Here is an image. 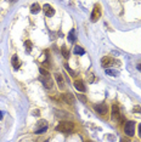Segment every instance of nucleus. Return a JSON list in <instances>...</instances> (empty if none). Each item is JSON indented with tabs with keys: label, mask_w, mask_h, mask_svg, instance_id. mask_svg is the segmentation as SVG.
I'll return each instance as SVG.
<instances>
[{
	"label": "nucleus",
	"mask_w": 141,
	"mask_h": 142,
	"mask_svg": "<svg viewBox=\"0 0 141 142\" xmlns=\"http://www.w3.org/2000/svg\"><path fill=\"white\" fill-rule=\"evenodd\" d=\"M38 125L43 129V128H48V121L46 120H40V121H38Z\"/></svg>",
	"instance_id": "obj_19"
},
{
	"label": "nucleus",
	"mask_w": 141,
	"mask_h": 142,
	"mask_svg": "<svg viewBox=\"0 0 141 142\" xmlns=\"http://www.w3.org/2000/svg\"><path fill=\"white\" fill-rule=\"evenodd\" d=\"M12 66L15 67V69H18V68H20V62H18L17 55H13V56H12Z\"/></svg>",
	"instance_id": "obj_13"
},
{
	"label": "nucleus",
	"mask_w": 141,
	"mask_h": 142,
	"mask_svg": "<svg viewBox=\"0 0 141 142\" xmlns=\"http://www.w3.org/2000/svg\"><path fill=\"white\" fill-rule=\"evenodd\" d=\"M73 52H74L76 55H84L85 54V50L83 49L81 46L77 45V46H74V49H73Z\"/></svg>",
	"instance_id": "obj_11"
},
{
	"label": "nucleus",
	"mask_w": 141,
	"mask_h": 142,
	"mask_svg": "<svg viewBox=\"0 0 141 142\" xmlns=\"http://www.w3.org/2000/svg\"><path fill=\"white\" fill-rule=\"evenodd\" d=\"M78 98L83 103H87V97H85L84 95H80V93H79V95H78Z\"/></svg>",
	"instance_id": "obj_21"
},
{
	"label": "nucleus",
	"mask_w": 141,
	"mask_h": 142,
	"mask_svg": "<svg viewBox=\"0 0 141 142\" xmlns=\"http://www.w3.org/2000/svg\"><path fill=\"white\" fill-rule=\"evenodd\" d=\"M106 74H108V75H113V76H118V72L113 71V69H106Z\"/></svg>",
	"instance_id": "obj_17"
},
{
	"label": "nucleus",
	"mask_w": 141,
	"mask_h": 142,
	"mask_svg": "<svg viewBox=\"0 0 141 142\" xmlns=\"http://www.w3.org/2000/svg\"><path fill=\"white\" fill-rule=\"evenodd\" d=\"M73 128H74L73 123L63 120V121L59 123V125L56 126V131H60V132H63V134H68V132H70L73 130Z\"/></svg>",
	"instance_id": "obj_1"
},
{
	"label": "nucleus",
	"mask_w": 141,
	"mask_h": 142,
	"mask_svg": "<svg viewBox=\"0 0 141 142\" xmlns=\"http://www.w3.org/2000/svg\"><path fill=\"white\" fill-rule=\"evenodd\" d=\"M94 109L97 112L98 114H107V112H108V107H107V104L105 103H101V104H95L94 106Z\"/></svg>",
	"instance_id": "obj_4"
},
{
	"label": "nucleus",
	"mask_w": 141,
	"mask_h": 142,
	"mask_svg": "<svg viewBox=\"0 0 141 142\" xmlns=\"http://www.w3.org/2000/svg\"><path fill=\"white\" fill-rule=\"evenodd\" d=\"M3 115H4V114H3V112H0V119L3 118Z\"/></svg>",
	"instance_id": "obj_27"
},
{
	"label": "nucleus",
	"mask_w": 141,
	"mask_h": 142,
	"mask_svg": "<svg viewBox=\"0 0 141 142\" xmlns=\"http://www.w3.org/2000/svg\"><path fill=\"white\" fill-rule=\"evenodd\" d=\"M139 135L141 136V124H139Z\"/></svg>",
	"instance_id": "obj_25"
},
{
	"label": "nucleus",
	"mask_w": 141,
	"mask_h": 142,
	"mask_svg": "<svg viewBox=\"0 0 141 142\" xmlns=\"http://www.w3.org/2000/svg\"><path fill=\"white\" fill-rule=\"evenodd\" d=\"M39 80L41 82V84H43L46 89H52V86H54V80H52V78H51L50 75H48V76L41 75L40 78H39Z\"/></svg>",
	"instance_id": "obj_3"
},
{
	"label": "nucleus",
	"mask_w": 141,
	"mask_h": 142,
	"mask_svg": "<svg viewBox=\"0 0 141 142\" xmlns=\"http://www.w3.org/2000/svg\"><path fill=\"white\" fill-rule=\"evenodd\" d=\"M113 63H114V60L112 57H109V56H105L102 60H101V65H102V67H105L106 69H107L108 67H111Z\"/></svg>",
	"instance_id": "obj_6"
},
{
	"label": "nucleus",
	"mask_w": 141,
	"mask_h": 142,
	"mask_svg": "<svg viewBox=\"0 0 141 142\" xmlns=\"http://www.w3.org/2000/svg\"><path fill=\"white\" fill-rule=\"evenodd\" d=\"M24 48H26V50L29 52V51L32 50V41H31V40H26V41H24Z\"/></svg>",
	"instance_id": "obj_16"
},
{
	"label": "nucleus",
	"mask_w": 141,
	"mask_h": 142,
	"mask_svg": "<svg viewBox=\"0 0 141 142\" xmlns=\"http://www.w3.org/2000/svg\"><path fill=\"white\" fill-rule=\"evenodd\" d=\"M111 115H112V119H118V118H120V112H119V107H118V104H112Z\"/></svg>",
	"instance_id": "obj_7"
},
{
	"label": "nucleus",
	"mask_w": 141,
	"mask_h": 142,
	"mask_svg": "<svg viewBox=\"0 0 141 142\" xmlns=\"http://www.w3.org/2000/svg\"><path fill=\"white\" fill-rule=\"evenodd\" d=\"M65 67H66V69L68 71V73H69L70 75H73V76H74V72H73V71H72V69L69 68V66H68V65H65Z\"/></svg>",
	"instance_id": "obj_23"
},
{
	"label": "nucleus",
	"mask_w": 141,
	"mask_h": 142,
	"mask_svg": "<svg viewBox=\"0 0 141 142\" xmlns=\"http://www.w3.org/2000/svg\"><path fill=\"white\" fill-rule=\"evenodd\" d=\"M74 87H76L79 92H85V90H87V87L84 85L83 80H79V79H77L76 82H74Z\"/></svg>",
	"instance_id": "obj_9"
},
{
	"label": "nucleus",
	"mask_w": 141,
	"mask_h": 142,
	"mask_svg": "<svg viewBox=\"0 0 141 142\" xmlns=\"http://www.w3.org/2000/svg\"><path fill=\"white\" fill-rule=\"evenodd\" d=\"M45 13H46V16H48V17H51V16H54V15H55V10L52 9V7H50V9L46 11Z\"/></svg>",
	"instance_id": "obj_20"
},
{
	"label": "nucleus",
	"mask_w": 141,
	"mask_h": 142,
	"mask_svg": "<svg viewBox=\"0 0 141 142\" xmlns=\"http://www.w3.org/2000/svg\"><path fill=\"white\" fill-rule=\"evenodd\" d=\"M61 52H62V55H63V57H65L66 60L69 58V51H68V49H67L66 46H62V48H61Z\"/></svg>",
	"instance_id": "obj_15"
},
{
	"label": "nucleus",
	"mask_w": 141,
	"mask_h": 142,
	"mask_svg": "<svg viewBox=\"0 0 141 142\" xmlns=\"http://www.w3.org/2000/svg\"><path fill=\"white\" fill-rule=\"evenodd\" d=\"M41 10V7L39 6V4H33L32 7H31V12H32L33 15H35V13H38L39 11Z\"/></svg>",
	"instance_id": "obj_12"
},
{
	"label": "nucleus",
	"mask_w": 141,
	"mask_h": 142,
	"mask_svg": "<svg viewBox=\"0 0 141 142\" xmlns=\"http://www.w3.org/2000/svg\"><path fill=\"white\" fill-rule=\"evenodd\" d=\"M68 40L70 43H74L76 41V30L74 29H70L69 34H68Z\"/></svg>",
	"instance_id": "obj_14"
},
{
	"label": "nucleus",
	"mask_w": 141,
	"mask_h": 142,
	"mask_svg": "<svg viewBox=\"0 0 141 142\" xmlns=\"http://www.w3.org/2000/svg\"><path fill=\"white\" fill-rule=\"evenodd\" d=\"M101 7L96 4V5L94 6V10H92V13H91V21L92 22H96L100 18V16H101V10H100Z\"/></svg>",
	"instance_id": "obj_5"
},
{
	"label": "nucleus",
	"mask_w": 141,
	"mask_h": 142,
	"mask_svg": "<svg viewBox=\"0 0 141 142\" xmlns=\"http://www.w3.org/2000/svg\"><path fill=\"white\" fill-rule=\"evenodd\" d=\"M137 69H139V71L141 72V63H140V65H139V66H137Z\"/></svg>",
	"instance_id": "obj_26"
},
{
	"label": "nucleus",
	"mask_w": 141,
	"mask_h": 142,
	"mask_svg": "<svg viewBox=\"0 0 141 142\" xmlns=\"http://www.w3.org/2000/svg\"><path fill=\"white\" fill-rule=\"evenodd\" d=\"M133 112H134V113H141V107H139V106H135V107L133 108Z\"/></svg>",
	"instance_id": "obj_22"
},
{
	"label": "nucleus",
	"mask_w": 141,
	"mask_h": 142,
	"mask_svg": "<svg viewBox=\"0 0 141 142\" xmlns=\"http://www.w3.org/2000/svg\"><path fill=\"white\" fill-rule=\"evenodd\" d=\"M55 79H56L57 85H59L60 89H65V79H63V76L60 75V74H55Z\"/></svg>",
	"instance_id": "obj_10"
},
{
	"label": "nucleus",
	"mask_w": 141,
	"mask_h": 142,
	"mask_svg": "<svg viewBox=\"0 0 141 142\" xmlns=\"http://www.w3.org/2000/svg\"><path fill=\"white\" fill-rule=\"evenodd\" d=\"M124 132L125 135H128V137L134 136V134H135V123L134 121H126L124 125Z\"/></svg>",
	"instance_id": "obj_2"
},
{
	"label": "nucleus",
	"mask_w": 141,
	"mask_h": 142,
	"mask_svg": "<svg viewBox=\"0 0 141 142\" xmlns=\"http://www.w3.org/2000/svg\"><path fill=\"white\" fill-rule=\"evenodd\" d=\"M120 142H130V140H129V137H123V138H120Z\"/></svg>",
	"instance_id": "obj_24"
},
{
	"label": "nucleus",
	"mask_w": 141,
	"mask_h": 142,
	"mask_svg": "<svg viewBox=\"0 0 141 142\" xmlns=\"http://www.w3.org/2000/svg\"><path fill=\"white\" fill-rule=\"evenodd\" d=\"M39 72H40V74H41L43 76H48V75H50L49 72L46 71V69H44L43 67H40V68H39Z\"/></svg>",
	"instance_id": "obj_18"
},
{
	"label": "nucleus",
	"mask_w": 141,
	"mask_h": 142,
	"mask_svg": "<svg viewBox=\"0 0 141 142\" xmlns=\"http://www.w3.org/2000/svg\"><path fill=\"white\" fill-rule=\"evenodd\" d=\"M61 98L65 101L66 103L68 104H74V96L72 93H63V95H60Z\"/></svg>",
	"instance_id": "obj_8"
}]
</instances>
